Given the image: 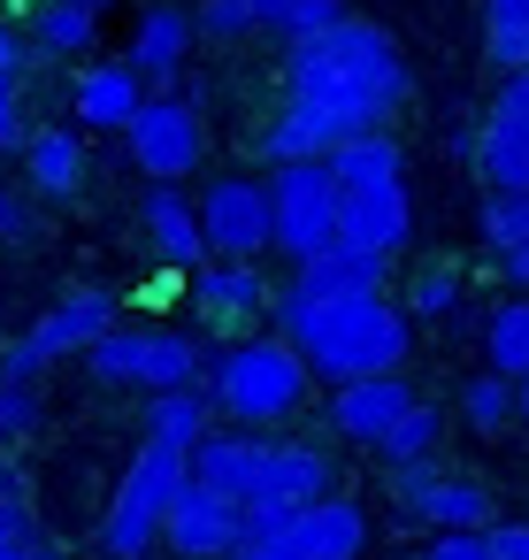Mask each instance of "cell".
<instances>
[{
	"label": "cell",
	"instance_id": "cell-30",
	"mask_svg": "<svg viewBox=\"0 0 529 560\" xmlns=\"http://www.w3.org/2000/svg\"><path fill=\"white\" fill-rule=\"evenodd\" d=\"M475 223H483V246H491L498 261L521 254V246H529V192H491Z\"/></svg>",
	"mask_w": 529,
	"mask_h": 560
},
{
	"label": "cell",
	"instance_id": "cell-37",
	"mask_svg": "<svg viewBox=\"0 0 529 560\" xmlns=\"http://www.w3.org/2000/svg\"><path fill=\"white\" fill-rule=\"evenodd\" d=\"M192 39H246V16L231 9V0H200V9H192Z\"/></svg>",
	"mask_w": 529,
	"mask_h": 560
},
{
	"label": "cell",
	"instance_id": "cell-18",
	"mask_svg": "<svg viewBox=\"0 0 529 560\" xmlns=\"http://www.w3.org/2000/svg\"><path fill=\"white\" fill-rule=\"evenodd\" d=\"M139 108H146V85L124 70V55H116V62H85V70L70 78V116H78L85 131H131Z\"/></svg>",
	"mask_w": 529,
	"mask_h": 560
},
{
	"label": "cell",
	"instance_id": "cell-35",
	"mask_svg": "<svg viewBox=\"0 0 529 560\" xmlns=\"http://www.w3.org/2000/svg\"><path fill=\"white\" fill-rule=\"evenodd\" d=\"M338 24H345V0H292L284 39H315V32H338Z\"/></svg>",
	"mask_w": 529,
	"mask_h": 560
},
{
	"label": "cell",
	"instance_id": "cell-9",
	"mask_svg": "<svg viewBox=\"0 0 529 560\" xmlns=\"http://www.w3.org/2000/svg\"><path fill=\"white\" fill-rule=\"evenodd\" d=\"M131 162L146 170V185H185L208 154V124L192 93H146V108L131 116Z\"/></svg>",
	"mask_w": 529,
	"mask_h": 560
},
{
	"label": "cell",
	"instance_id": "cell-27",
	"mask_svg": "<svg viewBox=\"0 0 529 560\" xmlns=\"http://www.w3.org/2000/svg\"><path fill=\"white\" fill-rule=\"evenodd\" d=\"M399 162H407V154H399L384 131H368V139H345L322 170H330L338 192H361V185H399Z\"/></svg>",
	"mask_w": 529,
	"mask_h": 560
},
{
	"label": "cell",
	"instance_id": "cell-42",
	"mask_svg": "<svg viewBox=\"0 0 529 560\" xmlns=\"http://www.w3.org/2000/svg\"><path fill=\"white\" fill-rule=\"evenodd\" d=\"M483 24H491V32H521V39H529V0H483Z\"/></svg>",
	"mask_w": 529,
	"mask_h": 560
},
{
	"label": "cell",
	"instance_id": "cell-13",
	"mask_svg": "<svg viewBox=\"0 0 529 560\" xmlns=\"http://www.w3.org/2000/svg\"><path fill=\"white\" fill-rule=\"evenodd\" d=\"M269 445L277 438H246V430H208L200 445H192V483L200 491H215V499H231V506H254L261 499V476H269Z\"/></svg>",
	"mask_w": 529,
	"mask_h": 560
},
{
	"label": "cell",
	"instance_id": "cell-14",
	"mask_svg": "<svg viewBox=\"0 0 529 560\" xmlns=\"http://www.w3.org/2000/svg\"><path fill=\"white\" fill-rule=\"evenodd\" d=\"M238 529H246V506H231V499H215V491H200V483H185V491L169 499V522H162V545H169L177 560H231V545H238Z\"/></svg>",
	"mask_w": 529,
	"mask_h": 560
},
{
	"label": "cell",
	"instance_id": "cell-1",
	"mask_svg": "<svg viewBox=\"0 0 529 560\" xmlns=\"http://www.w3.org/2000/svg\"><path fill=\"white\" fill-rule=\"evenodd\" d=\"M407 101V62L391 47V32L376 24H338L315 39H292L284 55V108H315L330 124H345L353 139H368L391 108Z\"/></svg>",
	"mask_w": 529,
	"mask_h": 560
},
{
	"label": "cell",
	"instance_id": "cell-32",
	"mask_svg": "<svg viewBox=\"0 0 529 560\" xmlns=\"http://www.w3.org/2000/svg\"><path fill=\"white\" fill-rule=\"evenodd\" d=\"M407 307H414V315H430V323H452V315H460V269L430 261V269L407 284Z\"/></svg>",
	"mask_w": 529,
	"mask_h": 560
},
{
	"label": "cell",
	"instance_id": "cell-26",
	"mask_svg": "<svg viewBox=\"0 0 529 560\" xmlns=\"http://www.w3.org/2000/svg\"><path fill=\"white\" fill-rule=\"evenodd\" d=\"M483 369L498 384H521L529 376V300H506L483 315Z\"/></svg>",
	"mask_w": 529,
	"mask_h": 560
},
{
	"label": "cell",
	"instance_id": "cell-2",
	"mask_svg": "<svg viewBox=\"0 0 529 560\" xmlns=\"http://www.w3.org/2000/svg\"><path fill=\"white\" fill-rule=\"evenodd\" d=\"M277 307V338L299 353L307 376L322 384H361V376H399L414 353V323L399 300H338V307H292L284 292H269Z\"/></svg>",
	"mask_w": 529,
	"mask_h": 560
},
{
	"label": "cell",
	"instance_id": "cell-36",
	"mask_svg": "<svg viewBox=\"0 0 529 560\" xmlns=\"http://www.w3.org/2000/svg\"><path fill=\"white\" fill-rule=\"evenodd\" d=\"M32 124H24V85L16 78H0V154H24Z\"/></svg>",
	"mask_w": 529,
	"mask_h": 560
},
{
	"label": "cell",
	"instance_id": "cell-7",
	"mask_svg": "<svg viewBox=\"0 0 529 560\" xmlns=\"http://www.w3.org/2000/svg\"><path fill=\"white\" fill-rule=\"evenodd\" d=\"M108 330H116V292L78 284V292H62L9 353H0V376H9V384H32L39 369H55V361H70V353H93Z\"/></svg>",
	"mask_w": 529,
	"mask_h": 560
},
{
	"label": "cell",
	"instance_id": "cell-34",
	"mask_svg": "<svg viewBox=\"0 0 529 560\" xmlns=\"http://www.w3.org/2000/svg\"><path fill=\"white\" fill-rule=\"evenodd\" d=\"M32 430H39V392L0 376V445H16V438H32Z\"/></svg>",
	"mask_w": 529,
	"mask_h": 560
},
{
	"label": "cell",
	"instance_id": "cell-10",
	"mask_svg": "<svg viewBox=\"0 0 529 560\" xmlns=\"http://www.w3.org/2000/svg\"><path fill=\"white\" fill-rule=\"evenodd\" d=\"M192 215H200V246H208L215 261H254V269H261V254H269V185H254V177H215V185L192 200Z\"/></svg>",
	"mask_w": 529,
	"mask_h": 560
},
{
	"label": "cell",
	"instance_id": "cell-43",
	"mask_svg": "<svg viewBox=\"0 0 529 560\" xmlns=\"http://www.w3.org/2000/svg\"><path fill=\"white\" fill-rule=\"evenodd\" d=\"M498 116H521V124H529V70L498 78Z\"/></svg>",
	"mask_w": 529,
	"mask_h": 560
},
{
	"label": "cell",
	"instance_id": "cell-20",
	"mask_svg": "<svg viewBox=\"0 0 529 560\" xmlns=\"http://www.w3.org/2000/svg\"><path fill=\"white\" fill-rule=\"evenodd\" d=\"M192 307H200L208 323L238 330V323H254V315L269 307V277H261L254 261H200V269H192Z\"/></svg>",
	"mask_w": 529,
	"mask_h": 560
},
{
	"label": "cell",
	"instance_id": "cell-38",
	"mask_svg": "<svg viewBox=\"0 0 529 560\" xmlns=\"http://www.w3.org/2000/svg\"><path fill=\"white\" fill-rule=\"evenodd\" d=\"M422 560H491V537L483 529H452V537H430Z\"/></svg>",
	"mask_w": 529,
	"mask_h": 560
},
{
	"label": "cell",
	"instance_id": "cell-25",
	"mask_svg": "<svg viewBox=\"0 0 529 560\" xmlns=\"http://www.w3.org/2000/svg\"><path fill=\"white\" fill-rule=\"evenodd\" d=\"M475 170L491 177V192H529V124L491 108V124L475 131Z\"/></svg>",
	"mask_w": 529,
	"mask_h": 560
},
{
	"label": "cell",
	"instance_id": "cell-31",
	"mask_svg": "<svg viewBox=\"0 0 529 560\" xmlns=\"http://www.w3.org/2000/svg\"><path fill=\"white\" fill-rule=\"evenodd\" d=\"M460 422H468V430H483V438H491V430H506V422H514V384H498L491 369H483V376H468V384H460Z\"/></svg>",
	"mask_w": 529,
	"mask_h": 560
},
{
	"label": "cell",
	"instance_id": "cell-46",
	"mask_svg": "<svg viewBox=\"0 0 529 560\" xmlns=\"http://www.w3.org/2000/svg\"><path fill=\"white\" fill-rule=\"evenodd\" d=\"M70 9H85V16H101V9H116V0H70Z\"/></svg>",
	"mask_w": 529,
	"mask_h": 560
},
{
	"label": "cell",
	"instance_id": "cell-22",
	"mask_svg": "<svg viewBox=\"0 0 529 560\" xmlns=\"http://www.w3.org/2000/svg\"><path fill=\"white\" fill-rule=\"evenodd\" d=\"M345 139H353L345 124H330V116H315V108H284V116L261 131V162H277V170H292V162H330Z\"/></svg>",
	"mask_w": 529,
	"mask_h": 560
},
{
	"label": "cell",
	"instance_id": "cell-29",
	"mask_svg": "<svg viewBox=\"0 0 529 560\" xmlns=\"http://www.w3.org/2000/svg\"><path fill=\"white\" fill-rule=\"evenodd\" d=\"M437 438H445V415L430 407V399H414L391 430H384V445H376V460L384 468H414V460H437Z\"/></svg>",
	"mask_w": 529,
	"mask_h": 560
},
{
	"label": "cell",
	"instance_id": "cell-21",
	"mask_svg": "<svg viewBox=\"0 0 529 560\" xmlns=\"http://www.w3.org/2000/svg\"><path fill=\"white\" fill-rule=\"evenodd\" d=\"M185 55H192V9H146V16L131 24L124 70H131L139 85H169V78L185 70Z\"/></svg>",
	"mask_w": 529,
	"mask_h": 560
},
{
	"label": "cell",
	"instance_id": "cell-5",
	"mask_svg": "<svg viewBox=\"0 0 529 560\" xmlns=\"http://www.w3.org/2000/svg\"><path fill=\"white\" fill-rule=\"evenodd\" d=\"M85 369L101 376V384H131V392H185V384H200V369H208V346L192 338V330H162V323H116L93 353H85Z\"/></svg>",
	"mask_w": 529,
	"mask_h": 560
},
{
	"label": "cell",
	"instance_id": "cell-3",
	"mask_svg": "<svg viewBox=\"0 0 529 560\" xmlns=\"http://www.w3.org/2000/svg\"><path fill=\"white\" fill-rule=\"evenodd\" d=\"M208 415H223L246 438H269L277 422H292L307 407V369L284 338H238L208 361Z\"/></svg>",
	"mask_w": 529,
	"mask_h": 560
},
{
	"label": "cell",
	"instance_id": "cell-44",
	"mask_svg": "<svg viewBox=\"0 0 529 560\" xmlns=\"http://www.w3.org/2000/svg\"><path fill=\"white\" fill-rule=\"evenodd\" d=\"M498 269H506V284H521V300H529V246H521V254H506Z\"/></svg>",
	"mask_w": 529,
	"mask_h": 560
},
{
	"label": "cell",
	"instance_id": "cell-16",
	"mask_svg": "<svg viewBox=\"0 0 529 560\" xmlns=\"http://www.w3.org/2000/svg\"><path fill=\"white\" fill-rule=\"evenodd\" d=\"M338 499V460L322 445H269V476H261V499L254 506H277V514H299V506H322Z\"/></svg>",
	"mask_w": 529,
	"mask_h": 560
},
{
	"label": "cell",
	"instance_id": "cell-23",
	"mask_svg": "<svg viewBox=\"0 0 529 560\" xmlns=\"http://www.w3.org/2000/svg\"><path fill=\"white\" fill-rule=\"evenodd\" d=\"M24 177H32V192L70 200L85 185V139L78 131H32L24 139Z\"/></svg>",
	"mask_w": 529,
	"mask_h": 560
},
{
	"label": "cell",
	"instance_id": "cell-17",
	"mask_svg": "<svg viewBox=\"0 0 529 560\" xmlns=\"http://www.w3.org/2000/svg\"><path fill=\"white\" fill-rule=\"evenodd\" d=\"M407 407H414V384H407V376H361V384H338V399H330V430L376 453L384 430H391Z\"/></svg>",
	"mask_w": 529,
	"mask_h": 560
},
{
	"label": "cell",
	"instance_id": "cell-11",
	"mask_svg": "<svg viewBox=\"0 0 529 560\" xmlns=\"http://www.w3.org/2000/svg\"><path fill=\"white\" fill-rule=\"evenodd\" d=\"M391 506L414 514L422 529L452 537V529H491V491L437 468V460H414V468H391Z\"/></svg>",
	"mask_w": 529,
	"mask_h": 560
},
{
	"label": "cell",
	"instance_id": "cell-19",
	"mask_svg": "<svg viewBox=\"0 0 529 560\" xmlns=\"http://www.w3.org/2000/svg\"><path fill=\"white\" fill-rule=\"evenodd\" d=\"M139 231H146L154 261H169V269H200V261H208V246H200V215H192V192H185V185H146V200H139Z\"/></svg>",
	"mask_w": 529,
	"mask_h": 560
},
{
	"label": "cell",
	"instance_id": "cell-15",
	"mask_svg": "<svg viewBox=\"0 0 529 560\" xmlns=\"http://www.w3.org/2000/svg\"><path fill=\"white\" fill-rule=\"evenodd\" d=\"M376 292H384V261L353 254V246H330V254L299 261L292 284H284L292 307H338V300H376Z\"/></svg>",
	"mask_w": 529,
	"mask_h": 560
},
{
	"label": "cell",
	"instance_id": "cell-41",
	"mask_svg": "<svg viewBox=\"0 0 529 560\" xmlns=\"http://www.w3.org/2000/svg\"><path fill=\"white\" fill-rule=\"evenodd\" d=\"M491 560H529V522H491Z\"/></svg>",
	"mask_w": 529,
	"mask_h": 560
},
{
	"label": "cell",
	"instance_id": "cell-8",
	"mask_svg": "<svg viewBox=\"0 0 529 560\" xmlns=\"http://www.w3.org/2000/svg\"><path fill=\"white\" fill-rule=\"evenodd\" d=\"M269 246L292 254V269L338 246V185L322 162H292L269 177Z\"/></svg>",
	"mask_w": 529,
	"mask_h": 560
},
{
	"label": "cell",
	"instance_id": "cell-24",
	"mask_svg": "<svg viewBox=\"0 0 529 560\" xmlns=\"http://www.w3.org/2000/svg\"><path fill=\"white\" fill-rule=\"evenodd\" d=\"M208 430H215V415H208V392H200V384L154 392V399H146V445H169V453L192 460V445H200Z\"/></svg>",
	"mask_w": 529,
	"mask_h": 560
},
{
	"label": "cell",
	"instance_id": "cell-33",
	"mask_svg": "<svg viewBox=\"0 0 529 560\" xmlns=\"http://www.w3.org/2000/svg\"><path fill=\"white\" fill-rule=\"evenodd\" d=\"M0 560H55V545L39 537V522L24 514V499H0Z\"/></svg>",
	"mask_w": 529,
	"mask_h": 560
},
{
	"label": "cell",
	"instance_id": "cell-28",
	"mask_svg": "<svg viewBox=\"0 0 529 560\" xmlns=\"http://www.w3.org/2000/svg\"><path fill=\"white\" fill-rule=\"evenodd\" d=\"M93 24H101V16L70 9V0H39L32 24H24V39H32L39 55H55V62H78V55H93Z\"/></svg>",
	"mask_w": 529,
	"mask_h": 560
},
{
	"label": "cell",
	"instance_id": "cell-6",
	"mask_svg": "<svg viewBox=\"0 0 529 560\" xmlns=\"http://www.w3.org/2000/svg\"><path fill=\"white\" fill-rule=\"evenodd\" d=\"M185 483H192L185 453H169V445H139V453H131V468H124V483H116V499H108L101 545H108L116 560H139L146 545H162L169 499H177Z\"/></svg>",
	"mask_w": 529,
	"mask_h": 560
},
{
	"label": "cell",
	"instance_id": "cell-40",
	"mask_svg": "<svg viewBox=\"0 0 529 560\" xmlns=\"http://www.w3.org/2000/svg\"><path fill=\"white\" fill-rule=\"evenodd\" d=\"M231 9L246 16V32H284V16H292V0H231Z\"/></svg>",
	"mask_w": 529,
	"mask_h": 560
},
{
	"label": "cell",
	"instance_id": "cell-39",
	"mask_svg": "<svg viewBox=\"0 0 529 560\" xmlns=\"http://www.w3.org/2000/svg\"><path fill=\"white\" fill-rule=\"evenodd\" d=\"M16 238H32V200L0 185V246H16Z\"/></svg>",
	"mask_w": 529,
	"mask_h": 560
},
{
	"label": "cell",
	"instance_id": "cell-4",
	"mask_svg": "<svg viewBox=\"0 0 529 560\" xmlns=\"http://www.w3.org/2000/svg\"><path fill=\"white\" fill-rule=\"evenodd\" d=\"M361 545H368V506L338 491V499L299 506V514L246 506V529H238L231 560H361Z\"/></svg>",
	"mask_w": 529,
	"mask_h": 560
},
{
	"label": "cell",
	"instance_id": "cell-45",
	"mask_svg": "<svg viewBox=\"0 0 529 560\" xmlns=\"http://www.w3.org/2000/svg\"><path fill=\"white\" fill-rule=\"evenodd\" d=\"M514 415H521V422H529V376H521V384H514Z\"/></svg>",
	"mask_w": 529,
	"mask_h": 560
},
{
	"label": "cell",
	"instance_id": "cell-12",
	"mask_svg": "<svg viewBox=\"0 0 529 560\" xmlns=\"http://www.w3.org/2000/svg\"><path fill=\"white\" fill-rule=\"evenodd\" d=\"M407 238H414V200H407V177H399V185H361V192H338V246L391 261Z\"/></svg>",
	"mask_w": 529,
	"mask_h": 560
}]
</instances>
